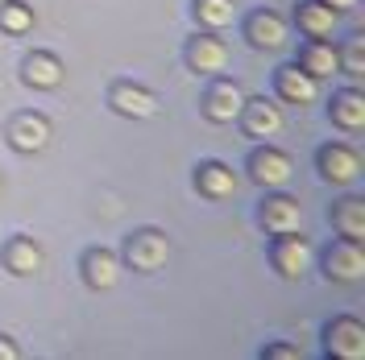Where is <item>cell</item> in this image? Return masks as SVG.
I'll return each instance as SVG.
<instances>
[{"label":"cell","mask_w":365,"mask_h":360,"mask_svg":"<svg viewBox=\"0 0 365 360\" xmlns=\"http://www.w3.org/2000/svg\"><path fill=\"white\" fill-rule=\"evenodd\" d=\"M125 261L133 265L137 273H158L166 261H170V240L154 232V228H145V232H137L129 236V245H125Z\"/></svg>","instance_id":"1"},{"label":"cell","mask_w":365,"mask_h":360,"mask_svg":"<svg viewBox=\"0 0 365 360\" xmlns=\"http://www.w3.org/2000/svg\"><path fill=\"white\" fill-rule=\"evenodd\" d=\"M237 120L245 125V133H250V137H262V141H274V137L287 129L282 108H278L274 100H266V95H262V100H245Z\"/></svg>","instance_id":"2"},{"label":"cell","mask_w":365,"mask_h":360,"mask_svg":"<svg viewBox=\"0 0 365 360\" xmlns=\"http://www.w3.org/2000/svg\"><path fill=\"white\" fill-rule=\"evenodd\" d=\"M241 104H245V91L241 83H232V79H216L204 95V116L212 125H232L237 116H241Z\"/></svg>","instance_id":"3"},{"label":"cell","mask_w":365,"mask_h":360,"mask_svg":"<svg viewBox=\"0 0 365 360\" xmlns=\"http://www.w3.org/2000/svg\"><path fill=\"white\" fill-rule=\"evenodd\" d=\"M324 339H328V352L341 360H361L365 356V323L361 319H332L328 323V332H324Z\"/></svg>","instance_id":"4"},{"label":"cell","mask_w":365,"mask_h":360,"mask_svg":"<svg viewBox=\"0 0 365 360\" xmlns=\"http://www.w3.org/2000/svg\"><path fill=\"white\" fill-rule=\"evenodd\" d=\"M250 174L262 182V186H270V191H282L287 182L295 179V162L287 158L282 149H270V145H266V149H257V154L250 158Z\"/></svg>","instance_id":"5"},{"label":"cell","mask_w":365,"mask_h":360,"mask_svg":"<svg viewBox=\"0 0 365 360\" xmlns=\"http://www.w3.org/2000/svg\"><path fill=\"white\" fill-rule=\"evenodd\" d=\"M319 174L332 186H353V182L361 179V158L349 145H324L319 149Z\"/></svg>","instance_id":"6"},{"label":"cell","mask_w":365,"mask_h":360,"mask_svg":"<svg viewBox=\"0 0 365 360\" xmlns=\"http://www.w3.org/2000/svg\"><path fill=\"white\" fill-rule=\"evenodd\" d=\"M262 224H266V232L270 236H287V232H299L303 228V207H299V199H291V195H270V199L262 203Z\"/></svg>","instance_id":"7"},{"label":"cell","mask_w":365,"mask_h":360,"mask_svg":"<svg viewBox=\"0 0 365 360\" xmlns=\"http://www.w3.org/2000/svg\"><path fill=\"white\" fill-rule=\"evenodd\" d=\"M108 104H113V112L133 116V120L158 116V95L145 91V88H137V83H116V88L108 91Z\"/></svg>","instance_id":"8"},{"label":"cell","mask_w":365,"mask_h":360,"mask_svg":"<svg viewBox=\"0 0 365 360\" xmlns=\"http://www.w3.org/2000/svg\"><path fill=\"white\" fill-rule=\"evenodd\" d=\"M324 270H328V277H336V282H361L365 277L361 240H341V245H332V253L324 257Z\"/></svg>","instance_id":"9"},{"label":"cell","mask_w":365,"mask_h":360,"mask_svg":"<svg viewBox=\"0 0 365 360\" xmlns=\"http://www.w3.org/2000/svg\"><path fill=\"white\" fill-rule=\"evenodd\" d=\"M274 83H278V95H282L287 104H316V100H319V79H316V75H307L299 63L278 67Z\"/></svg>","instance_id":"10"},{"label":"cell","mask_w":365,"mask_h":360,"mask_svg":"<svg viewBox=\"0 0 365 360\" xmlns=\"http://www.w3.org/2000/svg\"><path fill=\"white\" fill-rule=\"evenodd\" d=\"M274 265L282 277H303L307 265H312V245L299 236V232H287V236H278V245H274Z\"/></svg>","instance_id":"11"},{"label":"cell","mask_w":365,"mask_h":360,"mask_svg":"<svg viewBox=\"0 0 365 360\" xmlns=\"http://www.w3.org/2000/svg\"><path fill=\"white\" fill-rule=\"evenodd\" d=\"M9 145L13 149H21V154H38L50 145V120L38 112H25L17 116L13 125H9Z\"/></svg>","instance_id":"12"},{"label":"cell","mask_w":365,"mask_h":360,"mask_svg":"<svg viewBox=\"0 0 365 360\" xmlns=\"http://www.w3.org/2000/svg\"><path fill=\"white\" fill-rule=\"evenodd\" d=\"M187 67L200 70V75H220L228 67V46L216 33H204L187 46Z\"/></svg>","instance_id":"13"},{"label":"cell","mask_w":365,"mask_h":360,"mask_svg":"<svg viewBox=\"0 0 365 360\" xmlns=\"http://www.w3.org/2000/svg\"><path fill=\"white\" fill-rule=\"evenodd\" d=\"M245 33H250V42L257 50H282L287 46V21L278 13H270V9L253 13L250 21H245Z\"/></svg>","instance_id":"14"},{"label":"cell","mask_w":365,"mask_h":360,"mask_svg":"<svg viewBox=\"0 0 365 360\" xmlns=\"http://www.w3.org/2000/svg\"><path fill=\"white\" fill-rule=\"evenodd\" d=\"M336 25H341V13L328 9L324 0H303V4H299V29H303L307 38H332Z\"/></svg>","instance_id":"15"},{"label":"cell","mask_w":365,"mask_h":360,"mask_svg":"<svg viewBox=\"0 0 365 360\" xmlns=\"http://www.w3.org/2000/svg\"><path fill=\"white\" fill-rule=\"evenodd\" d=\"M83 277H88L91 290H113L116 277H120L116 253H108V248H91L88 257H83Z\"/></svg>","instance_id":"16"},{"label":"cell","mask_w":365,"mask_h":360,"mask_svg":"<svg viewBox=\"0 0 365 360\" xmlns=\"http://www.w3.org/2000/svg\"><path fill=\"white\" fill-rule=\"evenodd\" d=\"M195 186L204 191L207 199H228V195H237V174L228 170L225 162H204L195 170Z\"/></svg>","instance_id":"17"},{"label":"cell","mask_w":365,"mask_h":360,"mask_svg":"<svg viewBox=\"0 0 365 360\" xmlns=\"http://www.w3.org/2000/svg\"><path fill=\"white\" fill-rule=\"evenodd\" d=\"M299 67L307 70V75H316V79H328V75H336V70H341V50H336V46H328L324 38H316V42L299 54Z\"/></svg>","instance_id":"18"},{"label":"cell","mask_w":365,"mask_h":360,"mask_svg":"<svg viewBox=\"0 0 365 360\" xmlns=\"http://www.w3.org/2000/svg\"><path fill=\"white\" fill-rule=\"evenodd\" d=\"M4 265L17 273V277H29V273H42L46 265V257H42V248L34 245V240H25V236H17L13 245L4 248Z\"/></svg>","instance_id":"19"},{"label":"cell","mask_w":365,"mask_h":360,"mask_svg":"<svg viewBox=\"0 0 365 360\" xmlns=\"http://www.w3.org/2000/svg\"><path fill=\"white\" fill-rule=\"evenodd\" d=\"M332 120L349 129V133H357L365 129V95L361 91H341L336 100H332Z\"/></svg>","instance_id":"20"},{"label":"cell","mask_w":365,"mask_h":360,"mask_svg":"<svg viewBox=\"0 0 365 360\" xmlns=\"http://www.w3.org/2000/svg\"><path fill=\"white\" fill-rule=\"evenodd\" d=\"M25 79L34 83V88H58L63 83V63L54 58V54H29L25 58Z\"/></svg>","instance_id":"21"},{"label":"cell","mask_w":365,"mask_h":360,"mask_svg":"<svg viewBox=\"0 0 365 360\" xmlns=\"http://www.w3.org/2000/svg\"><path fill=\"white\" fill-rule=\"evenodd\" d=\"M336 232L344 240H365V199H344L336 207Z\"/></svg>","instance_id":"22"},{"label":"cell","mask_w":365,"mask_h":360,"mask_svg":"<svg viewBox=\"0 0 365 360\" xmlns=\"http://www.w3.org/2000/svg\"><path fill=\"white\" fill-rule=\"evenodd\" d=\"M195 17L207 29H225V25H232L237 9H232V0H195Z\"/></svg>","instance_id":"23"},{"label":"cell","mask_w":365,"mask_h":360,"mask_svg":"<svg viewBox=\"0 0 365 360\" xmlns=\"http://www.w3.org/2000/svg\"><path fill=\"white\" fill-rule=\"evenodd\" d=\"M34 25V9L21 4V0H9V4H0V29L4 33H25Z\"/></svg>","instance_id":"24"},{"label":"cell","mask_w":365,"mask_h":360,"mask_svg":"<svg viewBox=\"0 0 365 360\" xmlns=\"http://www.w3.org/2000/svg\"><path fill=\"white\" fill-rule=\"evenodd\" d=\"M341 67L349 70V79H361L365 75V38H353L349 50L341 54Z\"/></svg>","instance_id":"25"},{"label":"cell","mask_w":365,"mask_h":360,"mask_svg":"<svg viewBox=\"0 0 365 360\" xmlns=\"http://www.w3.org/2000/svg\"><path fill=\"white\" fill-rule=\"evenodd\" d=\"M266 356L270 360H295V356H303V348H295V344H274V348H266Z\"/></svg>","instance_id":"26"},{"label":"cell","mask_w":365,"mask_h":360,"mask_svg":"<svg viewBox=\"0 0 365 360\" xmlns=\"http://www.w3.org/2000/svg\"><path fill=\"white\" fill-rule=\"evenodd\" d=\"M17 356H21V352H17V344H13L9 336H0V360H17Z\"/></svg>","instance_id":"27"},{"label":"cell","mask_w":365,"mask_h":360,"mask_svg":"<svg viewBox=\"0 0 365 360\" xmlns=\"http://www.w3.org/2000/svg\"><path fill=\"white\" fill-rule=\"evenodd\" d=\"M328 9H336V13H344V9H357V0H324Z\"/></svg>","instance_id":"28"},{"label":"cell","mask_w":365,"mask_h":360,"mask_svg":"<svg viewBox=\"0 0 365 360\" xmlns=\"http://www.w3.org/2000/svg\"><path fill=\"white\" fill-rule=\"evenodd\" d=\"M0 186H4V179H0Z\"/></svg>","instance_id":"29"},{"label":"cell","mask_w":365,"mask_h":360,"mask_svg":"<svg viewBox=\"0 0 365 360\" xmlns=\"http://www.w3.org/2000/svg\"><path fill=\"white\" fill-rule=\"evenodd\" d=\"M0 4H4V0H0Z\"/></svg>","instance_id":"30"}]
</instances>
